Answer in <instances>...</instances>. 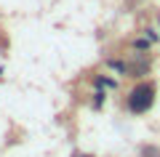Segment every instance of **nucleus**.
Returning a JSON list of instances; mask_svg holds the SVG:
<instances>
[{
    "instance_id": "nucleus-1",
    "label": "nucleus",
    "mask_w": 160,
    "mask_h": 157,
    "mask_svg": "<svg viewBox=\"0 0 160 157\" xmlns=\"http://www.w3.org/2000/svg\"><path fill=\"white\" fill-rule=\"evenodd\" d=\"M155 99H158V85L152 80H139L131 91L126 93V109L131 115H147L155 107Z\"/></svg>"
},
{
    "instance_id": "nucleus-2",
    "label": "nucleus",
    "mask_w": 160,
    "mask_h": 157,
    "mask_svg": "<svg viewBox=\"0 0 160 157\" xmlns=\"http://www.w3.org/2000/svg\"><path fill=\"white\" fill-rule=\"evenodd\" d=\"M139 157H160V146L158 144H142L139 146Z\"/></svg>"
},
{
    "instance_id": "nucleus-3",
    "label": "nucleus",
    "mask_w": 160,
    "mask_h": 157,
    "mask_svg": "<svg viewBox=\"0 0 160 157\" xmlns=\"http://www.w3.org/2000/svg\"><path fill=\"white\" fill-rule=\"evenodd\" d=\"M115 80L112 77H107V75H104V77H96V88H115Z\"/></svg>"
},
{
    "instance_id": "nucleus-4",
    "label": "nucleus",
    "mask_w": 160,
    "mask_h": 157,
    "mask_svg": "<svg viewBox=\"0 0 160 157\" xmlns=\"http://www.w3.org/2000/svg\"><path fill=\"white\" fill-rule=\"evenodd\" d=\"M149 45H152V43H149L147 37H139L136 43H133V48H136V51H149Z\"/></svg>"
},
{
    "instance_id": "nucleus-5",
    "label": "nucleus",
    "mask_w": 160,
    "mask_h": 157,
    "mask_svg": "<svg viewBox=\"0 0 160 157\" xmlns=\"http://www.w3.org/2000/svg\"><path fill=\"white\" fill-rule=\"evenodd\" d=\"M93 96H96V99H93V107H102V104H104V91H96V93H93Z\"/></svg>"
},
{
    "instance_id": "nucleus-6",
    "label": "nucleus",
    "mask_w": 160,
    "mask_h": 157,
    "mask_svg": "<svg viewBox=\"0 0 160 157\" xmlns=\"http://www.w3.org/2000/svg\"><path fill=\"white\" fill-rule=\"evenodd\" d=\"M72 157H93V155H86V152H78V155H72Z\"/></svg>"
},
{
    "instance_id": "nucleus-7",
    "label": "nucleus",
    "mask_w": 160,
    "mask_h": 157,
    "mask_svg": "<svg viewBox=\"0 0 160 157\" xmlns=\"http://www.w3.org/2000/svg\"><path fill=\"white\" fill-rule=\"evenodd\" d=\"M158 24H160V16H158Z\"/></svg>"
}]
</instances>
